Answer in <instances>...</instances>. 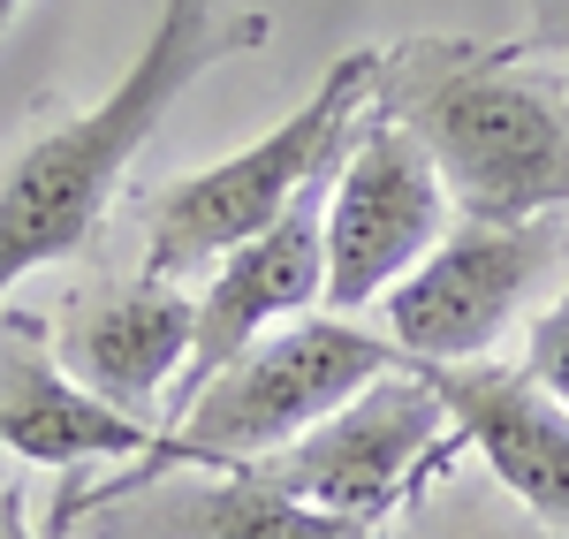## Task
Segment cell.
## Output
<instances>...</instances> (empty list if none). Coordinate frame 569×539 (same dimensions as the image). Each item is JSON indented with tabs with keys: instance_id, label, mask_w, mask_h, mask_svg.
<instances>
[{
	"instance_id": "cell-11",
	"label": "cell",
	"mask_w": 569,
	"mask_h": 539,
	"mask_svg": "<svg viewBox=\"0 0 569 539\" xmlns=\"http://www.w3.org/2000/svg\"><path fill=\"white\" fill-rule=\"evenodd\" d=\"M152 441L160 426L99 403L31 327H0V456L46 471H91V463H144Z\"/></svg>"
},
{
	"instance_id": "cell-6",
	"label": "cell",
	"mask_w": 569,
	"mask_h": 539,
	"mask_svg": "<svg viewBox=\"0 0 569 539\" xmlns=\"http://www.w3.org/2000/svg\"><path fill=\"white\" fill-rule=\"evenodd\" d=\"M569 228L555 221H463L380 297V335L402 365H479L525 297L562 267Z\"/></svg>"
},
{
	"instance_id": "cell-12",
	"label": "cell",
	"mask_w": 569,
	"mask_h": 539,
	"mask_svg": "<svg viewBox=\"0 0 569 539\" xmlns=\"http://www.w3.org/2000/svg\"><path fill=\"white\" fill-rule=\"evenodd\" d=\"M130 501V517L114 525V539H372L350 517H327L311 501L266 487L251 463H228L213 479H137L122 495H99L84 509Z\"/></svg>"
},
{
	"instance_id": "cell-10",
	"label": "cell",
	"mask_w": 569,
	"mask_h": 539,
	"mask_svg": "<svg viewBox=\"0 0 569 539\" xmlns=\"http://www.w3.org/2000/svg\"><path fill=\"white\" fill-rule=\"evenodd\" d=\"M448 403L463 449L501 479V495L525 501L555 539H569V403H555L525 365H410Z\"/></svg>"
},
{
	"instance_id": "cell-1",
	"label": "cell",
	"mask_w": 569,
	"mask_h": 539,
	"mask_svg": "<svg viewBox=\"0 0 569 539\" xmlns=\"http://www.w3.org/2000/svg\"><path fill=\"white\" fill-rule=\"evenodd\" d=\"M266 39H273V16H259V8L160 0V23L122 61V77L99 91L91 107H77L53 130H39L0 168V305L39 267L84 251V236L122 198L137 152L160 137L168 107L206 69L236 61V53H259Z\"/></svg>"
},
{
	"instance_id": "cell-9",
	"label": "cell",
	"mask_w": 569,
	"mask_h": 539,
	"mask_svg": "<svg viewBox=\"0 0 569 539\" xmlns=\"http://www.w3.org/2000/svg\"><path fill=\"white\" fill-rule=\"evenodd\" d=\"M190 335H198V297L182 281L137 273V281H114V289L69 297L53 358L69 365V380H84L99 403L160 426L152 410L176 396L182 365H190Z\"/></svg>"
},
{
	"instance_id": "cell-13",
	"label": "cell",
	"mask_w": 569,
	"mask_h": 539,
	"mask_svg": "<svg viewBox=\"0 0 569 539\" xmlns=\"http://www.w3.org/2000/svg\"><path fill=\"white\" fill-rule=\"evenodd\" d=\"M525 372L555 396V403H569V289L555 297V312L531 327V342H525Z\"/></svg>"
},
{
	"instance_id": "cell-3",
	"label": "cell",
	"mask_w": 569,
	"mask_h": 539,
	"mask_svg": "<svg viewBox=\"0 0 569 539\" xmlns=\"http://www.w3.org/2000/svg\"><path fill=\"white\" fill-rule=\"evenodd\" d=\"M395 342L380 327H357L350 312H305L289 327L259 335L243 358L213 372L190 403L160 426V441L144 463H130L107 495H122L137 479H168V471H228V463H259V456L305 441L319 418L365 396L380 372H395ZM99 501V495H91Z\"/></svg>"
},
{
	"instance_id": "cell-15",
	"label": "cell",
	"mask_w": 569,
	"mask_h": 539,
	"mask_svg": "<svg viewBox=\"0 0 569 539\" xmlns=\"http://www.w3.org/2000/svg\"><path fill=\"white\" fill-rule=\"evenodd\" d=\"M0 539H39V532H31V517H23V495H16V479H0Z\"/></svg>"
},
{
	"instance_id": "cell-2",
	"label": "cell",
	"mask_w": 569,
	"mask_h": 539,
	"mask_svg": "<svg viewBox=\"0 0 569 539\" xmlns=\"http://www.w3.org/2000/svg\"><path fill=\"white\" fill-rule=\"evenodd\" d=\"M372 107L433 152L463 221L569 213V69L525 46H380Z\"/></svg>"
},
{
	"instance_id": "cell-7",
	"label": "cell",
	"mask_w": 569,
	"mask_h": 539,
	"mask_svg": "<svg viewBox=\"0 0 569 539\" xmlns=\"http://www.w3.org/2000/svg\"><path fill=\"white\" fill-rule=\"evenodd\" d=\"M448 236V182L395 114H365L327 182V312L380 305Z\"/></svg>"
},
{
	"instance_id": "cell-4",
	"label": "cell",
	"mask_w": 569,
	"mask_h": 539,
	"mask_svg": "<svg viewBox=\"0 0 569 539\" xmlns=\"http://www.w3.org/2000/svg\"><path fill=\"white\" fill-rule=\"evenodd\" d=\"M372 99H380V46H350L266 137L182 176L176 190H160L152 228H144V273H160V281L213 273L236 243L266 236L311 182L335 176V160H342L350 130L372 114Z\"/></svg>"
},
{
	"instance_id": "cell-8",
	"label": "cell",
	"mask_w": 569,
	"mask_h": 539,
	"mask_svg": "<svg viewBox=\"0 0 569 539\" xmlns=\"http://www.w3.org/2000/svg\"><path fill=\"white\" fill-rule=\"evenodd\" d=\"M327 182L335 176H319L266 236L236 243V251L190 289V297H198V335H190V365H182V380H176V410L190 403L213 372H228L259 335L305 319L311 305L327 297ZM176 410H168V418H176Z\"/></svg>"
},
{
	"instance_id": "cell-16",
	"label": "cell",
	"mask_w": 569,
	"mask_h": 539,
	"mask_svg": "<svg viewBox=\"0 0 569 539\" xmlns=\"http://www.w3.org/2000/svg\"><path fill=\"white\" fill-rule=\"evenodd\" d=\"M16 8H23V0H0V31H8V23H16Z\"/></svg>"
},
{
	"instance_id": "cell-14",
	"label": "cell",
	"mask_w": 569,
	"mask_h": 539,
	"mask_svg": "<svg viewBox=\"0 0 569 539\" xmlns=\"http://www.w3.org/2000/svg\"><path fill=\"white\" fill-rule=\"evenodd\" d=\"M525 53H555L569 69V0H525Z\"/></svg>"
},
{
	"instance_id": "cell-5",
	"label": "cell",
	"mask_w": 569,
	"mask_h": 539,
	"mask_svg": "<svg viewBox=\"0 0 569 539\" xmlns=\"http://www.w3.org/2000/svg\"><path fill=\"white\" fill-rule=\"evenodd\" d=\"M456 449L463 441L448 426V403L433 396V380L410 372V365H395L365 396H350L335 418H319L305 441L259 456L251 471H259L266 487H281V495H297L311 509L350 517V525L372 532L380 517H395L402 501L426 487V471H433L440 456H456Z\"/></svg>"
}]
</instances>
